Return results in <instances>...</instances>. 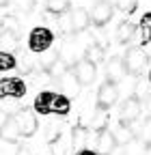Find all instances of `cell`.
Masks as SVG:
<instances>
[{
  "mask_svg": "<svg viewBox=\"0 0 151 155\" xmlns=\"http://www.w3.org/2000/svg\"><path fill=\"white\" fill-rule=\"evenodd\" d=\"M134 35H136V26L132 24V22H123V24H119V28H117V41H119V43H127Z\"/></svg>",
  "mask_w": 151,
  "mask_h": 155,
  "instance_id": "obj_19",
  "label": "cell"
},
{
  "mask_svg": "<svg viewBox=\"0 0 151 155\" xmlns=\"http://www.w3.org/2000/svg\"><path fill=\"white\" fill-rule=\"evenodd\" d=\"M140 112H143V101H140V97H138V95H132V97H127V99L123 101L121 121L132 123V121H136L138 116H140Z\"/></svg>",
  "mask_w": 151,
  "mask_h": 155,
  "instance_id": "obj_6",
  "label": "cell"
},
{
  "mask_svg": "<svg viewBox=\"0 0 151 155\" xmlns=\"http://www.w3.org/2000/svg\"><path fill=\"white\" fill-rule=\"evenodd\" d=\"M20 125H17V119L15 116H9V119H5V123L0 125V138H2L5 142H17V138H20Z\"/></svg>",
  "mask_w": 151,
  "mask_h": 155,
  "instance_id": "obj_9",
  "label": "cell"
},
{
  "mask_svg": "<svg viewBox=\"0 0 151 155\" xmlns=\"http://www.w3.org/2000/svg\"><path fill=\"white\" fill-rule=\"evenodd\" d=\"M48 71H50V75L52 78H56V80H61V78L69 71V63L65 61V58H54V61H50V65H48Z\"/></svg>",
  "mask_w": 151,
  "mask_h": 155,
  "instance_id": "obj_15",
  "label": "cell"
},
{
  "mask_svg": "<svg viewBox=\"0 0 151 155\" xmlns=\"http://www.w3.org/2000/svg\"><path fill=\"white\" fill-rule=\"evenodd\" d=\"M149 41H151V35H149Z\"/></svg>",
  "mask_w": 151,
  "mask_h": 155,
  "instance_id": "obj_37",
  "label": "cell"
},
{
  "mask_svg": "<svg viewBox=\"0 0 151 155\" xmlns=\"http://www.w3.org/2000/svg\"><path fill=\"white\" fill-rule=\"evenodd\" d=\"M11 0H0V7H5V5H9Z\"/></svg>",
  "mask_w": 151,
  "mask_h": 155,
  "instance_id": "obj_35",
  "label": "cell"
},
{
  "mask_svg": "<svg viewBox=\"0 0 151 155\" xmlns=\"http://www.w3.org/2000/svg\"><path fill=\"white\" fill-rule=\"evenodd\" d=\"M26 95V84L20 80V78H11V97H24Z\"/></svg>",
  "mask_w": 151,
  "mask_h": 155,
  "instance_id": "obj_23",
  "label": "cell"
},
{
  "mask_svg": "<svg viewBox=\"0 0 151 155\" xmlns=\"http://www.w3.org/2000/svg\"><path fill=\"white\" fill-rule=\"evenodd\" d=\"M45 9H48V13H52V15H61V13H65V11L69 9V0H48V2H45Z\"/></svg>",
  "mask_w": 151,
  "mask_h": 155,
  "instance_id": "obj_22",
  "label": "cell"
},
{
  "mask_svg": "<svg viewBox=\"0 0 151 155\" xmlns=\"http://www.w3.org/2000/svg\"><path fill=\"white\" fill-rule=\"evenodd\" d=\"M117 149V138L115 134L108 131V129H102L99 136H97V153L99 155H112Z\"/></svg>",
  "mask_w": 151,
  "mask_h": 155,
  "instance_id": "obj_10",
  "label": "cell"
},
{
  "mask_svg": "<svg viewBox=\"0 0 151 155\" xmlns=\"http://www.w3.org/2000/svg\"><path fill=\"white\" fill-rule=\"evenodd\" d=\"M138 28H140L147 37L151 35V13H145V15L140 17V26H138Z\"/></svg>",
  "mask_w": 151,
  "mask_h": 155,
  "instance_id": "obj_29",
  "label": "cell"
},
{
  "mask_svg": "<svg viewBox=\"0 0 151 155\" xmlns=\"http://www.w3.org/2000/svg\"><path fill=\"white\" fill-rule=\"evenodd\" d=\"M17 41H20V32L17 30H5L0 28V45L7 48V50H15Z\"/></svg>",
  "mask_w": 151,
  "mask_h": 155,
  "instance_id": "obj_16",
  "label": "cell"
},
{
  "mask_svg": "<svg viewBox=\"0 0 151 155\" xmlns=\"http://www.w3.org/2000/svg\"><path fill=\"white\" fill-rule=\"evenodd\" d=\"M147 110H149V114H151V95L147 97Z\"/></svg>",
  "mask_w": 151,
  "mask_h": 155,
  "instance_id": "obj_34",
  "label": "cell"
},
{
  "mask_svg": "<svg viewBox=\"0 0 151 155\" xmlns=\"http://www.w3.org/2000/svg\"><path fill=\"white\" fill-rule=\"evenodd\" d=\"M143 138H145V142H151V116L143 123Z\"/></svg>",
  "mask_w": 151,
  "mask_h": 155,
  "instance_id": "obj_31",
  "label": "cell"
},
{
  "mask_svg": "<svg viewBox=\"0 0 151 155\" xmlns=\"http://www.w3.org/2000/svg\"><path fill=\"white\" fill-rule=\"evenodd\" d=\"M149 82H151V71H149Z\"/></svg>",
  "mask_w": 151,
  "mask_h": 155,
  "instance_id": "obj_36",
  "label": "cell"
},
{
  "mask_svg": "<svg viewBox=\"0 0 151 155\" xmlns=\"http://www.w3.org/2000/svg\"><path fill=\"white\" fill-rule=\"evenodd\" d=\"M52 99H54V93H50V91L39 93V97H37V101H35V112L52 114Z\"/></svg>",
  "mask_w": 151,
  "mask_h": 155,
  "instance_id": "obj_14",
  "label": "cell"
},
{
  "mask_svg": "<svg viewBox=\"0 0 151 155\" xmlns=\"http://www.w3.org/2000/svg\"><path fill=\"white\" fill-rule=\"evenodd\" d=\"M61 86H63V91H65V95L69 97V99H71V97H76V95L80 93V88H82V84L78 82V78L73 75V71H71V73L67 71V73L61 78Z\"/></svg>",
  "mask_w": 151,
  "mask_h": 155,
  "instance_id": "obj_12",
  "label": "cell"
},
{
  "mask_svg": "<svg viewBox=\"0 0 151 155\" xmlns=\"http://www.w3.org/2000/svg\"><path fill=\"white\" fill-rule=\"evenodd\" d=\"M71 108V99L67 95H54L52 99V114H67Z\"/></svg>",
  "mask_w": 151,
  "mask_h": 155,
  "instance_id": "obj_18",
  "label": "cell"
},
{
  "mask_svg": "<svg viewBox=\"0 0 151 155\" xmlns=\"http://www.w3.org/2000/svg\"><path fill=\"white\" fill-rule=\"evenodd\" d=\"M2 97H11V78L0 80V99Z\"/></svg>",
  "mask_w": 151,
  "mask_h": 155,
  "instance_id": "obj_30",
  "label": "cell"
},
{
  "mask_svg": "<svg viewBox=\"0 0 151 155\" xmlns=\"http://www.w3.org/2000/svg\"><path fill=\"white\" fill-rule=\"evenodd\" d=\"M69 17H71V32H82L91 24V15L86 13V9H76L69 13Z\"/></svg>",
  "mask_w": 151,
  "mask_h": 155,
  "instance_id": "obj_11",
  "label": "cell"
},
{
  "mask_svg": "<svg viewBox=\"0 0 151 155\" xmlns=\"http://www.w3.org/2000/svg\"><path fill=\"white\" fill-rule=\"evenodd\" d=\"M117 99H119V86L115 82H110V80L104 82L97 91V108L108 110V108H112L117 104Z\"/></svg>",
  "mask_w": 151,
  "mask_h": 155,
  "instance_id": "obj_4",
  "label": "cell"
},
{
  "mask_svg": "<svg viewBox=\"0 0 151 155\" xmlns=\"http://www.w3.org/2000/svg\"><path fill=\"white\" fill-rule=\"evenodd\" d=\"M15 119H17V125H20V134L22 136L28 138V136H32L37 131V116H35L32 110H22Z\"/></svg>",
  "mask_w": 151,
  "mask_h": 155,
  "instance_id": "obj_8",
  "label": "cell"
},
{
  "mask_svg": "<svg viewBox=\"0 0 151 155\" xmlns=\"http://www.w3.org/2000/svg\"><path fill=\"white\" fill-rule=\"evenodd\" d=\"M112 134H115V138H117V144H129L132 140L136 138V134L132 131L129 123H125V121H119L117 131H112Z\"/></svg>",
  "mask_w": 151,
  "mask_h": 155,
  "instance_id": "obj_13",
  "label": "cell"
},
{
  "mask_svg": "<svg viewBox=\"0 0 151 155\" xmlns=\"http://www.w3.org/2000/svg\"><path fill=\"white\" fill-rule=\"evenodd\" d=\"M112 13H115V5H112L110 0H97V2L93 5V9L89 11L91 22L95 24V26L108 24L110 19H112Z\"/></svg>",
  "mask_w": 151,
  "mask_h": 155,
  "instance_id": "obj_3",
  "label": "cell"
},
{
  "mask_svg": "<svg viewBox=\"0 0 151 155\" xmlns=\"http://www.w3.org/2000/svg\"><path fill=\"white\" fill-rule=\"evenodd\" d=\"M106 125H108V114H106L104 108H97L95 114H93V119H91V129L102 131V129H106Z\"/></svg>",
  "mask_w": 151,
  "mask_h": 155,
  "instance_id": "obj_20",
  "label": "cell"
},
{
  "mask_svg": "<svg viewBox=\"0 0 151 155\" xmlns=\"http://www.w3.org/2000/svg\"><path fill=\"white\" fill-rule=\"evenodd\" d=\"M117 7H119V11H123V13H134L136 0H117Z\"/></svg>",
  "mask_w": 151,
  "mask_h": 155,
  "instance_id": "obj_27",
  "label": "cell"
},
{
  "mask_svg": "<svg viewBox=\"0 0 151 155\" xmlns=\"http://www.w3.org/2000/svg\"><path fill=\"white\" fill-rule=\"evenodd\" d=\"M0 28H5V30H17V32H20V24H17V19L13 15H5L2 19H0Z\"/></svg>",
  "mask_w": 151,
  "mask_h": 155,
  "instance_id": "obj_25",
  "label": "cell"
},
{
  "mask_svg": "<svg viewBox=\"0 0 151 155\" xmlns=\"http://www.w3.org/2000/svg\"><path fill=\"white\" fill-rule=\"evenodd\" d=\"M11 5L22 13H30L35 9V0H11Z\"/></svg>",
  "mask_w": 151,
  "mask_h": 155,
  "instance_id": "obj_26",
  "label": "cell"
},
{
  "mask_svg": "<svg viewBox=\"0 0 151 155\" xmlns=\"http://www.w3.org/2000/svg\"><path fill=\"white\" fill-rule=\"evenodd\" d=\"M143 155H151V142H147V147H145V151H143Z\"/></svg>",
  "mask_w": 151,
  "mask_h": 155,
  "instance_id": "obj_33",
  "label": "cell"
},
{
  "mask_svg": "<svg viewBox=\"0 0 151 155\" xmlns=\"http://www.w3.org/2000/svg\"><path fill=\"white\" fill-rule=\"evenodd\" d=\"M86 138H89L86 129H82V127H76V129H73V138H71L73 149H76V151H82V149H86Z\"/></svg>",
  "mask_w": 151,
  "mask_h": 155,
  "instance_id": "obj_21",
  "label": "cell"
},
{
  "mask_svg": "<svg viewBox=\"0 0 151 155\" xmlns=\"http://www.w3.org/2000/svg\"><path fill=\"white\" fill-rule=\"evenodd\" d=\"M59 17H61V19H59V26L63 28V32H71V17H69V11L61 13Z\"/></svg>",
  "mask_w": 151,
  "mask_h": 155,
  "instance_id": "obj_28",
  "label": "cell"
},
{
  "mask_svg": "<svg viewBox=\"0 0 151 155\" xmlns=\"http://www.w3.org/2000/svg\"><path fill=\"white\" fill-rule=\"evenodd\" d=\"M125 73H127V67H125V61H123L121 56H112L110 61L106 63V75H108L110 82L119 84L123 78H125Z\"/></svg>",
  "mask_w": 151,
  "mask_h": 155,
  "instance_id": "obj_7",
  "label": "cell"
},
{
  "mask_svg": "<svg viewBox=\"0 0 151 155\" xmlns=\"http://www.w3.org/2000/svg\"><path fill=\"white\" fill-rule=\"evenodd\" d=\"M78 155H99V153L91 151V149H82V151H78Z\"/></svg>",
  "mask_w": 151,
  "mask_h": 155,
  "instance_id": "obj_32",
  "label": "cell"
},
{
  "mask_svg": "<svg viewBox=\"0 0 151 155\" xmlns=\"http://www.w3.org/2000/svg\"><path fill=\"white\" fill-rule=\"evenodd\" d=\"M123 61H125L127 73H132V75L138 78V75L147 69V65H149V56H147L140 48H129L127 54L123 56Z\"/></svg>",
  "mask_w": 151,
  "mask_h": 155,
  "instance_id": "obj_1",
  "label": "cell"
},
{
  "mask_svg": "<svg viewBox=\"0 0 151 155\" xmlns=\"http://www.w3.org/2000/svg\"><path fill=\"white\" fill-rule=\"evenodd\" d=\"M73 75L78 78V82L82 86H89L95 82V78H97V69H95V63H91L86 61V58H82V61H78L73 65Z\"/></svg>",
  "mask_w": 151,
  "mask_h": 155,
  "instance_id": "obj_5",
  "label": "cell"
},
{
  "mask_svg": "<svg viewBox=\"0 0 151 155\" xmlns=\"http://www.w3.org/2000/svg\"><path fill=\"white\" fill-rule=\"evenodd\" d=\"M15 56L13 54H9V52H0V71H9V69H13L15 67Z\"/></svg>",
  "mask_w": 151,
  "mask_h": 155,
  "instance_id": "obj_24",
  "label": "cell"
},
{
  "mask_svg": "<svg viewBox=\"0 0 151 155\" xmlns=\"http://www.w3.org/2000/svg\"><path fill=\"white\" fill-rule=\"evenodd\" d=\"M104 56H106V50H104V45H97V43H91L86 50H84V58L86 61H91V63H104Z\"/></svg>",
  "mask_w": 151,
  "mask_h": 155,
  "instance_id": "obj_17",
  "label": "cell"
},
{
  "mask_svg": "<svg viewBox=\"0 0 151 155\" xmlns=\"http://www.w3.org/2000/svg\"><path fill=\"white\" fill-rule=\"evenodd\" d=\"M52 41H54L52 30L39 26V28H35V30L30 32V37H28V48H30L32 52H45V50L52 45Z\"/></svg>",
  "mask_w": 151,
  "mask_h": 155,
  "instance_id": "obj_2",
  "label": "cell"
}]
</instances>
